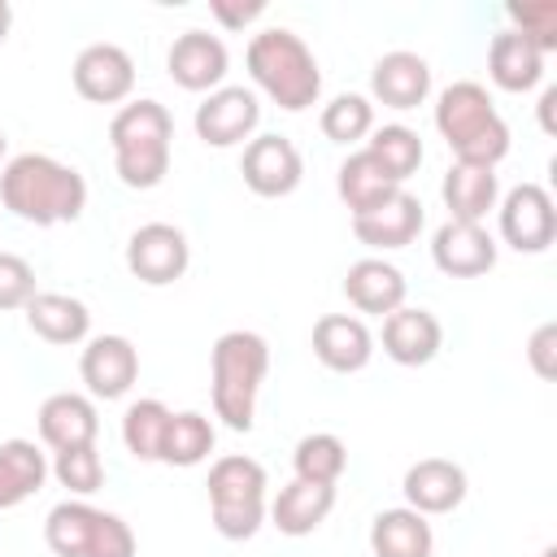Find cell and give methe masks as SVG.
Here are the masks:
<instances>
[{"label": "cell", "instance_id": "1", "mask_svg": "<svg viewBox=\"0 0 557 557\" xmlns=\"http://www.w3.org/2000/svg\"><path fill=\"white\" fill-rule=\"evenodd\" d=\"M0 200L13 218L30 226H57L74 222L87 209V183L74 165L48 152H22L0 174Z\"/></svg>", "mask_w": 557, "mask_h": 557}, {"label": "cell", "instance_id": "2", "mask_svg": "<svg viewBox=\"0 0 557 557\" xmlns=\"http://www.w3.org/2000/svg\"><path fill=\"white\" fill-rule=\"evenodd\" d=\"M435 126L444 135V144L453 148V157L461 165H483V170H496L500 157L509 152V126L505 117L496 113L487 87L461 78V83H448L440 91V104H435Z\"/></svg>", "mask_w": 557, "mask_h": 557}, {"label": "cell", "instance_id": "3", "mask_svg": "<svg viewBox=\"0 0 557 557\" xmlns=\"http://www.w3.org/2000/svg\"><path fill=\"white\" fill-rule=\"evenodd\" d=\"M170 139H174V117L161 100H131L113 113L109 122V144H113V165L117 178L135 191L157 187L170 174Z\"/></svg>", "mask_w": 557, "mask_h": 557}, {"label": "cell", "instance_id": "4", "mask_svg": "<svg viewBox=\"0 0 557 557\" xmlns=\"http://www.w3.org/2000/svg\"><path fill=\"white\" fill-rule=\"evenodd\" d=\"M248 74L287 113H300V109H309L322 96L318 57L287 26H270V30L252 35V44H248Z\"/></svg>", "mask_w": 557, "mask_h": 557}, {"label": "cell", "instance_id": "5", "mask_svg": "<svg viewBox=\"0 0 557 557\" xmlns=\"http://www.w3.org/2000/svg\"><path fill=\"white\" fill-rule=\"evenodd\" d=\"M213 413L231 431H252L257 392L270 370V344L257 331H226L213 344Z\"/></svg>", "mask_w": 557, "mask_h": 557}, {"label": "cell", "instance_id": "6", "mask_svg": "<svg viewBox=\"0 0 557 557\" xmlns=\"http://www.w3.org/2000/svg\"><path fill=\"white\" fill-rule=\"evenodd\" d=\"M209 509L226 540H252L265 522V470L261 461L231 453L209 466Z\"/></svg>", "mask_w": 557, "mask_h": 557}, {"label": "cell", "instance_id": "7", "mask_svg": "<svg viewBox=\"0 0 557 557\" xmlns=\"http://www.w3.org/2000/svg\"><path fill=\"white\" fill-rule=\"evenodd\" d=\"M187 261H191L187 235L178 226H170V222H144L126 239V270L148 287H165V283L183 278Z\"/></svg>", "mask_w": 557, "mask_h": 557}, {"label": "cell", "instance_id": "8", "mask_svg": "<svg viewBox=\"0 0 557 557\" xmlns=\"http://www.w3.org/2000/svg\"><path fill=\"white\" fill-rule=\"evenodd\" d=\"M500 235L518 252H544L557 235V209L553 196L540 183H518L500 200Z\"/></svg>", "mask_w": 557, "mask_h": 557}, {"label": "cell", "instance_id": "9", "mask_svg": "<svg viewBox=\"0 0 557 557\" xmlns=\"http://www.w3.org/2000/svg\"><path fill=\"white\" fill-rule=\"evenodd\" d=\"M239 170H244V183H248L257 196H265V200L292 196V191L300 187V178H305L300 148H296L287 135H257V139H248Z\"/></svg>", "mask_w": 557, "mask_h": 557}, {"label": "cell", "instance_id": "10", "mask_svg": "<svg viewBox=\"0 0 557 557\" xmlns=\"http://www.w3.org/2000/svg\"><path fill=\"white\" fill-rule=\"evenodd\" d=\"M135 87V61L117 44H87L74 57V91L91 104H117Z\"/></svg>", "mask_w": 557, "mask_h": 557}, {"label": "cell", "instance_id": "11", "mask_svg": "<svg viewBox=\"0 0 557 557\" xmlns=\"http://www.w3.org/2000/svg\"><path fill=\"white\" fill-rule=\"evenodd\" d=\"M261 122V104L248 87H218L205 96V104H196V135L213 148H231L244 144Z\"/></svg>", "mask_w": 557, "mask_h": 557}, {"label": "cell", "instance_id": "12", "mask_svg": "<svg viewBox=\"0 0 557 557\" xmlns=\"http://www.w3.org/2000/svg\"><path fill=\"white\" fill-rule=\"evenodd\" d=\"M431 261L448 274V278H479L496 265V239L487 235L483 222H457L448 218L435 239H431Z\"/></svg>", "mask_w": 557, "mask_h": 557}, {"label": "cell", "instance_id": "13", "mask_svg": "<svg viewBox=\"0 0 557 557\" xmlns=\"http://www.w3.org/2000/svg\"><path fill=\"white\" fill-rule=\"evenodd\" d=\"M78 374L87 383L91 396L100 400H117L131 392V383L139 379V352L126 335H96L87 339L83 348V361H78Z\"/></svg>", "mask_w": 557, "mask_h": 557}, {"label": "cell", "instance_id": "14", "mask_svg": "<svg viewBox=\"0 0 557 557\" xmlns=\"http://www.w3.org/2000/svg\"><path fill=\"white\" fill-rule=\"evenodd\" d=\"M226 65H231L226 44L209 30H183L165 52V70L183 91H218Z\"/></svg>", "mask_w": 557, "mask_h": 557}, {"label": "cell", "instance_id": "15", "mask_svg": "<svg viewBox=\"0 0 557 557\" xmlns=\"http://www.w3.org/2000/svg\"><path fill=\"white\" fill-rule=\"evenodd\" d=\"M440 344H444V326L431 309L400 305L383 318V352L396 366H426V361H435Z\"/></svg>", "mask_w": 557, "mask_h": 557}, {"label": "cell", "instance_id": "16", "mask_svg": "<svg viewBox=\"0 0 557 557\" xmlns=\"http://www.w3.org/2000/svg\"><path fill=\"white\" fill-rule=\"evenodd\" d=\"M405 500L409 509L426 513H453L466 500V470L448 457H422L405 470Z\"/></svg>", "mask_w": 557, "mask_h": 557}, {"label": "cell", "instance_id": "17", "mask_svg": "<svg viewBox=\"0 0 557 557\" xmlns=\"http://www.w3.org/2000/svg\"><path fill=\"white\" fill-rule=\"evenodd\" d=\"M418 231H422V205L405 187L379 200L374 209L352 213V235L370 248H405L418 239Z\"/></svg>", "mask_w": 557, "mask_h": 557}, {"label": "cell", "instance_id": "18", "mask_svg": "<svg viewBox=\"0 0 557 557\" xmlns=\"http://www.w3.org/2000/svg\"><path fill=\"white\" fill-rule=\"evenodd\" d=\"M313 357L335 374L366 370V361L374 357V335L352 313H326L313 326Z\"/></svg>", "mask_w": 557, "mask_h": 557}, {"label": "cell", "instance_id": "19", "mask_svg": "<svg viewBox=\"0 0 557 557\" xmlns=\"http://www.w3.org/2000/svg\"><path fill=\"white\" fill-rule=\"evenodd\" d=\"M100 435V418H96V405L78 392H57L39 405V440L52 448V453H65V448H83V444H96Z\"/></svg>", "mask_w": 557, "mask_h": 557}, {"label": "cell", "instance_id": "20", "mask_svg": "<svg viewBox=\"0 0 557 557\" xmlns=\"http://www.w3.org/2000/svg\"><path fill=\"white\" fill-rule=\"evenodd\" d=\"M370 91L374 100H383L387 109H418L431 96V65L418 52H387L374 61L370 70Z\"/></svg>", "mask_w": 557, "mask_h": 557}, {"label": "cell", "instance_id": "21", "mask_svg": "<svg viewBox=\"0 0 557 557\" xmlns=\"http://www.w3.org/2000/svg\"><path fill=\"white\" fill-rule=\"evenodd\" d=\"M405 292H409V287H405V274H400L392 261H383V257H361V261H352L348 274H344V296H348V305L361 309V313L387 318L392 309L405 305Z\"/></svg>", "mask_w": 557, "mask_h": 557}, {"label": "cell", "instance_id": "22", "mask_svg": "<svg viewBox=\"0 0 557 557\" xmlns=\"http://www.w3.org/2000/svg\"><path fill=\"white\" fill-rule=\"evenodd\" d=\"M26 326L44 339V344H78L91 331V313L78 296L65 292H35L26 305Z\"/></svg>", "mask_w": 557, "mask_h": 557}, {"label": "cell", "instance_id": "23", "mask_svg": "<svg viewBox=\"0 0 557 557\" xmlns=\"http://www.w3.org/2000/svg\"><path fill=\"white\" fill-rule=\"evenodd\" d=\"M440 196L448 205V218H457V222H483L496 209L500 183H496V170L453 161L448 174H444V183H440Z\"/></svg>", "mask_w": 557, "mask_h": 557}, {"label": "cell", "instance_id": "24", "mask_svg": "<svg viewBox=\"0 0 557 557\" xmlns=\"http://www.w3.org/2000/svg\"><path fill=\"white\" fill-rule=\"evenodd\" d=\"M431 548H435V535L418 509L400 505V509L374 513V522H370V553L374 557H431Z\"/></svg>", "mask_w": 557, "mask_h": 557}, {"label": "cell", "instance_id": "25", "mask_svg": "<svg viewBox=\"0 0 557 557\" xmlns=\"http://www.w3.org/2000/svg\"><path fill=\"white\" fill-rule=\"evenodd\" d=\"M335 509V487L331 483H305V479H292L274 505H270V518L283 535H309L326 522V513Z\"/></svg>", "mask_w": 557, "mask_h": 557}, {"label": "cell", "instance_id": "26", "mask_svg": "<svg viewBox=\"0 0 557 557\" xmlns=\"http://www.w3.org/2000/svg\"><path fill=\"white\" fill-rule=\"evenodd\" d=\"M487 74L505 91H531L544 78V52L527 35L500 30L492 39V48H487Z\"/></svg>", "mask_w": 557, "mask_h": 557}, {"label": "cell", "instance_id": "27", "mask_svg": "<svg viewBox=\"0 0 557 557\" xmlns=\"http://www.w3.org/2000/svg\"><path fill=\"white\" fill-rule=\"evenodd\" d=\"M48 479V461L35 440H4L0 444V509H17L30 500Z\"/></svg>", "mask_w": 557, "mask_h": 557}, {"label": "cell", "instance_id": "28", "mask_svg": "<svg viewBox=\"0 0 557 557\" xmlns=\"http://www.w3.org/2000/svg\"><path fill=\"white\" fill-rule=\"evenodd\" d=\"M335 191H339V200H344L352 213H366V209H374L379 200H387L392 191H400V183L361 148V152H352V157L339 165Z\"/></svg>", "mask_w": 557, "mask_h": 557}, {"label": "cell", "instance_id": "29", "mask_svg": "<svg viewBox=\"0 0 557 557\" xmlns=\"http://www.w3.org/2000/svg\"><path fill=\"white\" fill-rule=\"evenodd\" d=\"M96 518H100V509L87 505V500H61V505H52V509H48V522H44L48 548H52L57 557H87Z\"/></svg>", "mask_w": 557, "mask_h": 557}, {"label": "cell", "instance_id": "30", "mask_svg": "<svg viewBox=\"0 0 557 557\" xmlns=\"http://www.w3.org/2000/svg\"><path fill=\"white\" fill-rule=\"evenodd\" d=\"M213 422L196 409H183V413H170V426H165V444H161V461L165 466H200L209 453H213Z\"/></svg>", "mask_w": 557, "mask_h": 557}, {"label": "cell", "instance_id": "31", "mask_svg": "<svg viewBox=\"0 0 557 557\" xmlns=\"http://www.w3.org/2000/svg\"><path fill=\"white\" fill-rule=\"evenodd\" d=\"M165 426H170V409L148 396V400H135L122 418V444L131 448L135 461H161V444H165Z\"/></svg>", "mask_w": 557, "mask_h": 557}, {"label": "cell", "instance_id": "32", "mask_svg": "<svg viewBox=\"0 0 557 557\" xmlns=\"http://www.w3.org/2000/svg\"><path fill=\"white\" fill-rule=\"evenodd\" d=\"M292 466H296V479H305V483H331L335 487L339 474H344V466H348V448H344L339 435L313 431V435H305L296 444Z\"/></svg>", "mask_w": 557, "mask_h": 557}, {"label": "cell", "instance_id": "33", "mask_svg": "<svg viewBox=\"0 0 557 557\" xmlns=\"http://www.w3.org/2000/svg\"><path fill=\"white\" fill-rule=\"evenodd\" d=\"M366 152H370L396 183H405V178L422 165V139H418V131H409V126H379L374 139L366 144Z\"/></svg>", "mask_w": 557, "mask_h": 557}, {"label": "cell", "instance_id": "34", "mask_svg": "<svg viewBox=\"0 0 557 557\" xmlns=\"http://www.w3.org/2000/svg\"><path fill=\"white\" fill-rule=\"evenodd\" d=\"M318 126H322V135H326L331 144L366 139V135L374 131V104H370L366 96H357V91H344V96H335V100L322 109Z\"/></svg>", "mask_w": 557, "mask_h": 557}, {"label": "cell", "instance_id": "35", "mask_svg": "<svg viewBox=\"0 0 557 557\" xmlns=\"http://www.w3.org/2000/svg\"><path fill=\"white\" fill-rule=\"evenodd\" d=\"M52 474H57L61 487H70L74 496H91V492L104 483V461H100L96 444H83V448H65V453H57Z\"/></svg>", "mask_w": 557, "mask_h": 557}, {"label": "cell", "instance_id": "36", "mask_svg": "<svg viewBox=\"0 0 557 557\" xmlns=\"http://www.w3.org/2000/svg\"><path fill=\"white\" fill-rule=\"evenodd\" d=\"M518 22V35H527L540 52L557 48V4L553 0H535V4H509L505 9Z\"/></svg>", "mask_w": 557, "mask_h": 557}, {"label": "cell", "instance_id": "37", "mask_svg": "<svg viewBox=\"0 0 557 557\" xmlns=\"http://www.w3.org/2000/svg\"><path fill=\"white\" fill-rule=\"evenodd\" d=\"M35 296V270L17 252H0V309H26Z\"/></svg>", "mask_w": 557, "mask_h": 557}, {"label": "cell", "instance_id": "38", "mask_svg": "<svg viewBox=\"0 0 557 557\" xmlns=\"http://www.w3.org/2000/svg\"><path fill=\"white\" fill-rule=\"evenodd\" d=\"M87 557H135V531L117 513H104L100 509L96 531H91V544H87Z\"/></svg>", "mask_w": 557, "mask_h": 557}, {"label": "cell", "instance_id": "39", "mask_svg": "<svg viewBox=\"0 0 557 557\" xmlns=\"http://www.w3.org/2000/svg\"><path fill=\"white\" fill-rule=\"evenodd\" d=\"M527 361H531V370H535L540 379H553V374H557V322L535 326V335H531V344H527Z\"/></svg>", "mask_w": 557, "mask_h": 557}, {"label": "cell", "instance_id": "40", "mask_svg": "<svg viewBox=\"0 0 557 557\" xmlns=\"http://www.w3.org/2000/svg\"><path fill=\"white\" fill-rule=\"evenodd\" d=\"M209 13L226 26V30H244L248 22H257L265 13V0H209Z\"/></svg>", "mask_w": 557, "mask_h": 557}, {"label": "cell", "instance_id": "41", "mask_svg": "<svg viewBox=\"0 0 557 557\" xmlns=\"http://www.w3.org/2000/svg\"><path fill=\"white\" fill-rule=\"evenodd\" d=\"M553 104H557V87H544V96H540V126L553 135L557 131V122H553Z\"/></svg>", "mask_w": 557, "mask_h": 557}, {"label": "cell", "instance_id": "42", "mask_svg": "<svg viewBox=\"0 0 557 557\" xmlns=\"http://www.w3.org/2000/svg\"><path fill=\"white\" fill-rule=\"evenodd\" d=\"M9 26H13V9H9V0H0V44L9 39Z\"/></svg>", "mask_w": 557, "mask_h": 557}, {"label": "cell", "instance_id": "43", "mask_svg": "<svg viewBox=\"0 0 557 557\" xmlns=\"http://www.w3.org/2000/svg\"><path fill=\"white\" fill-rule=\"evenodd\" d=\"M540 557H557V548H544V553H540Z\"/></svg>", "mask_w": 557, "mask_h": 557}, {"label": "cell", "instance_id": "44", "mask_svg": "<svg viewBox=\"0 0 557 557\" xmlns=\"http://www.w3.org/2000/svg\"><path fill=\"white\" fill-rule=\"evenodd\" d=\"M4 144H9V139H4V131H0V157H4Z\"/></svg>", "mask_w": 557, "mask_h": 557}]
</instances>
